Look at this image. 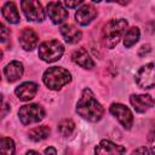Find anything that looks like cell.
<instances>
[{
    "instance_id": "6da1fadb",
    "label": "cell",
    "mask_w": 155,
    "mask_h": 155,
    "mask_svg": "<svg viewBox=\"0 0 155 155\" xmlns=\"http://www.w3.org/2000/svg\"><path fill=\"white\" fill-rule=\"evenodd\" d=\"M76 111L81 117L91 122L99 121L104 114L103 107L94 98V94L90 88H85L82 91V94L76 104Z\"/></svg>"
},
{
    "instance_id": "7a4b0ae2",
    "label": "cell",
    "mask_w": 155,
    "mask_h": 155,
    "mask_svg": "<svg viewBox=\"0 0 155 155\" xmlns=\"http://www.w3.org/2000/svg\"><path fill=\"white\" fill-rule=\"evenodd\" d=\"M128 23L126 19H111L102 29V41L108 48H114L125 34Z\"/></svg>"
},
{
    "instance_id": "3957f363",
    "label": "cell",
    "mask_w": 155,
    "mask_h": 155,
    "mask_svg": "<svg viewBox=\"0 0 155 155\" xmlns=\"http://www.w3.org/2000/svg\"><path fill=\"white\" fill-rule=\"evenodd\" d=\"M71 80V75L70 73L61 67H52L48 68L42 76V81L44 84L50 88V90H61L64 85H67L68 82H70Z\"/></svg>"
},
{
    "instance_id": "277c9868",
    "label": "cell",
    "mask_w": 155,
    "mask_h": 155,
    "mask_svg": "<svg viewBox=\"0 0 155 155\" xmlns=\"http://www.w3.org/2000/svg\"><path fill=\"white\" fill-rule=\"evenodd\" d=\"M63 52L64 47L58 40H47L39 46V57L44 62H56L63 56Z\"/></svg>"
},
{
    "instance_id": "5b68a950",
    "label": "cell",
    "mask_w": 155,
    "mask_h": 155,
    "mask_svg": "<svg viewBox=\"0 0 155 155\" xmlns=\"http://www.w3.org/2000/svg\"><path fill=\"white\" fill-rule=\"evenodd\" d=\"M18 116L23 125H30L41 121L45 117V110L39 104H27L18 110Z\"/></svg>"
},
{
    "instance_id": "8992f818",
    "label": "cell",
    "mask_w": 155,
    "mask_h": 155,
    "mask_svg": "<svg viewBox=\"0 0 155 155\" xmlns=\"http://www.w3.org/2000/svg\"><path fill=\"white\" fill-rule=\"evenodd\" d=\"M21 7L28 21L42 22L45 13L39 0H21Z\"/></svg>"
},
{
    "instance_id": "52a82bcc",
    "label": "cell",
    "mask_w": 155,
    "mask_h": 155,
    "mask_svg": "<svg viewBox=\"0 0 155 155\" xmlns=\"http://www.w3.org/2000/svg\"><path fill=\"white\" fill-rule=\"evenodd\" d=\"M110 113L117 119V121L126 128L130 130L132 124H133V115L131 113V110L120 103H113L110 107Z\"/></svg>"
},
{
    "instance_id": "ba28073f",
    "label": "cell",
    "mask_w": 155,
    "mask_h": 155,
    "mask_svg": "<svg viewBox=\"0 0 155 155\" xmlns=\"http://www.w3.org/2000/svg\"><path fill=\"white\" fill-rule=\"evenodd\" d=\"M136 82L140 88L154 87V64L149 63L142 67L136 74Z\"/></svg>"
},
{
    "instance_id": "9c48e42d",
    "label": "cell",
    "mask_w": 155,
    "mask_h": 155,
    "mask_svg": "<svg viewBox=\"0 0 155 155\" xmlns=\"http://www.w3.org/2000/svg\"><path fill=\"white\" fill-rule=\"evenodd\" d=\"M47 15L54 24H59L68 18V11L59 1H51L47 4Z\"/></svg>"
},
{
    "instance_id": "30bf717a",
    "label": "cell",
    "mask_w": 155,
    "mask_h": 155,
    "mask_svg": "<svg viewBox=\"0 0 155 155\" xmlns=\"http://www.w3.org/2000/svg\"><path fill=\"white\" fill-rule=\"evenodd\" d=\"M97 16V10L92 5H82L78 8L75 13V19L80 25H87L90 24Z\"/></svg>"
},
{
    "instance_id": "8fae6325",
    "label": "cell",
    "mask_w": 155,
    "mask_h": 155,
    "mask_svg": "<svg viewBox=\"0 0 155 155\" xmlns=\"http://www.w3.org/2000/svg\"><path fill=\"white\" fill-rule=\"evenodd\" d=\"M38 42H39L38 34L31 28H25L19 34V44L22 48H24L25 51L34 50L38 46Z\"/></svg>"
},
{
    "instance_id": "7c38bea8",
    "label": "cell",
    "mask_w": 155,
    "mask_h": 155,
    "mask_svg": "<svg viewBox=\"0 0 155 155\" xmlns=\"http://www.w3.org/2000/svg\"><path fill=\"white\" fill-rule=\"evenodd\" d=\"M130 102L134 110L138 113H144L154 105V101L149 94H132Z\"/></svg>"
},
{
    "instance_id": "4fadbf2b",
    "label": "cell",
    "mask_w": 155,
    "mask_h": 155,
    "mask_svg": "<svg viewBox=\"0 0 155 155\" xmlns=\"http://www.w3.org/2000/svg\"><path fill=\"white\" fill-rule=\"evenodd\" d=\"M36 92H38V85L35 82H29V81L23 82L15 90L16 96L19 98V101H23V102L33 99Z\"/></svg>"
},
{
    "instance_id": "5bb4252c",
    "label": "cell",
    "mask_w": 155,
    "mask_h": 155,
    "mask_svg": "<svg viewBox=\"0 0 155 155\" xmlns=\"http://www.w3.org/2000/svg\"><path fill=\"white\" fill-rule=\"evenodd\" d=\"M71 59H73L74 63H76L78 65H80V67H82L85 69H92L94 67L93 59L90 57L88 52L85 48H82V47L73 52Z\"/></svg>"
},
{
    "instance_id": "9a60e30c",
    "label": "cell",
    "mask_w": 155,
    "mask_h": 155,
    "mask_svg": "<svg viewBox=\"0 0 155 155\" xmlns=\"http://www.w3.org/2000/svg\"><path fill=\"white\" fill-rule=\"evenodd\" d=\"M23 71H24V68H23V64L18 61H13L11 63H8L6 67H5V76L7 79L8 82H15L17 81L22 75H23Z\"/></svg>"
},
{
    "instance_id": "2e32d148",
    "label": "cell",
    "mask_w": 155,
    "mask_h": 155,
    "mask_svg": "<svg viewBox=\"0 0 155 155\" xmlns=\"http://www.w3.org/2000/svg\"><path fill=\"white\" fill-rule=\"evenodd\" d=\"M94 153L96 154H124L126 153V149L122 147V145H117L110 140H102L99 143V145L94 149Z\"/></svg>"
},
{
    "instance_id": "e0dca14e",
    "label": "cell",
    "mask_w": 155,
    "mask_h": 155,
    "mask_svg": "<svg viewBox=\"0 0 155 155\" xmlns=\"http://www.w3.org/2000/svg\"><path fill=\"white\" fill-rule=\"evenodd\" d=\"M61 34L64 38V40L69 44H75L78 41H80L81 39V31L73 24H64L61 28Z\"/></svg>"
},
{
    "instance_id": "ac0fdd59",
    "label": "cell",
    "mask_w": 155,
    "mask_h": 155,
    "mask_svg": "<svg viewBox=\"0 0 155 155\" xmlns=\"http://www.w3.org/2000/svg\"><path fill=\"white\" fill-rule=\"evenodd\" d=\"M2 15L4 17L6 18L7 22L12 23V24H16L19 22V13H18V10H17V6L15 5V2L12 1H7L4 6H2Z\"/></svg>"
},
{
    "instance_id": "d6986e66",
    "label": "cell",
    "mask_w": 155,
    "mask_h": 155,
    "mask_svg": "<svg viewBox=\"0 0 155 155\" xmlns=\"http://www.w3.org/2000/svg\"><path fill=\"white\" fill-rule=\"evenodd\" d=\"M48 134H50V127L46 126V125H41V126H38V127H34L28 133L29 138L33 142L44 140V139H46L48 137Z\"/></svg>"
},
{
    "instance_id": "ffe728a7",
    "label": "cell",
    "mask_w": 155,
    "mask_h": 155,
    "mask_svg": "<svg viewBox=\"0 0 155 155\" xmlns=\"http://www.w3.org/2000/svg\"><path fill=\"white\" fill-rule=\"evenodd\" d=\"M139 35H140V33H139V29L137 27H133V28L128 29L126 31L125 36H124V45H125V47L130 48L131 46H133L138 41Z\"/></svg>"
},
{
    "instance_id": "44dd1931",
    "label": "cell",
    "mask_w": 155,
    "mask_h": 155,
    "mask_svg": "<svg viewBox=\"0 0 155 155\" xmlns=\"http://www.w3.org/2000/svg\"><path fill=\"white\" fill-rule=\"evenodd\" d=\"M75 130V124L69 120V119H65V120H62L59 124H58V131L62 136L64 137H68L70 136Z\"/></svg>"
},
{
    "instance_id": "7402d4cb",
    "label": "cell",
    "mask_w": 155,
    "mask_h": 155,
    "mask_svg": "<svg viewBox=\"0 0 155 155\" xmlns=\"http://www.w3.org/2000/svg\"><path fill=\"white\" fill-rule=\"evenodd\" d=\"M0 153L7 154V155L15 154V143L11 138L8 137L0 138Z\"/></svg>"
},
{
    "instance_id": "603a6c76",
    "label": "cell",
    "mask_w": 155,
    "mask_h": 155,
    "mask_svg": "<svg viewBox=\"0 0 155 155\" xmlns=\"http://www.w3.org/2000/svg\"><path fill=\"white\" fill-rule=\"evenodd\" d=\"M8 35H10L8 28L2 22H0V42H5L8 39Z\"/></svg>"
},
{
    "instance_id": "cb8c5ba5",
    "label": "cell",
    "mask_w": 155,
    "mask_h": 155,
    "mask_svg": "<svg viewBox=\"0 0 155 155\" xmlns=\"http://www.w3.org/2000/svg\"><path fill=\"white\" fill-rule=\"evenodd\" d=\"M81 1H82V0H64V4L67 5V7L73 8V7L78 6V5H79Z\"/></svg>"
},
{
    "instance_id": "d4e9b609",
    "label": "cell",
    "mask_w": 155,
    "mask_h": 155,
    "mask_svg": "<svg viewBox=\"0 0 155 155\" xmlns=\"http://www.w3.org/2000/svg\"><path fill=\"white\" fill-rule=\"evenodd\" d=\"M150 51H151V48H150V45H143V46L140 47V50L138 51V54H139V56H144V54L149 53Z\"/></svg>"
},
{
    "instance_id": "484cf974",
    "label": "cell",
    "mask_w": 155,
    "mask_h": 155,
    "mask_svg": "<svg viewBox=\"0 0 155 155\" xmlns=\"http://www.w3.org/2000/svg\"><path fill=\"white\" fill-rule=\"evenodd\" d=\"M133 153L136 154V153H143V154H151V151H149L147 148H138V149H136V150H133Z\"/></svg>"
},
{
    "instance_id": "4316f807",
    "label": "cell",
    "mask_w": 155,
    "mask_h": 155,
    "mask_svg": "<svg viewBox=\"0 0 155 155\" xmlns=\"http://www.w3.org/2000/svg\"><path fill=\"white\" fill-rule=\"evenodd\" d=\"M107 1H109V2H119V4H121V5H126V4H128L131 0H107Z\"/></svg>"
},
{
    "instance_id": "83f0119b",
    "label": "cell",
    "mask_w": 155,
    "mask_h": 155,
    "mask_svg": "<svg viewBox=\"0 0 155 155\" xmlns=\"http://www.w3.org/2000/svg\"><path fill=\"white\" fill-rule=\"evenodd\" d=\"M45 154H57V150L54 148H47L45 149Z\"/></svg>"
},
{
    "instance_id": "f1b7e54d",
    "label": "cell",
    "mask_w": 155,
    "mask_h": 155,
    "mask_svg": "<svg viewBox=\"0 0 155 155\" xmlns=\"http://www.w3.org/2000/svg\"><path fill=\"white\" fill-rule=\"evenodd\" d=\"M2 108V94L0 93V109Z\"/></svg>"
},
{
    "instance_id": "f546056e",
    "label": "cell",
    "mask_w": 155,
    "mask_h": 155,
    "mask_svg": "<svg viewBox=\"0 0 155 155\" xmlns=\"http://www.w3.org/2000/svg\"><path fill=\"white\" fill-rule=\"evenodd\" d=\"M1 58H2V51L0 50V61H1Z\"/></svg>"
},
{
    "instance_id": "4dcf8cb0",
    "label": "cell",
    "mask_w": 155,
    "mask_h": 155,
    "mask_svg": "<svg viewBox=\"0 0 155 155\" xmlns=\"http://www.w3.org/2000/svg\"><path fill=\"white\" fill-rule=\"evenodd\" d=\"M92 1H94V2H99V1H102V0H92Z\"/></svg>"
},
{
    "instance_id": "1f68e13d",
    "label": "cell",
    "mask_w": 155,
    "mask_h": 155,
    "mask_svg": "<svg viewBox=\"0 0 155 155\" xmlns=\"http://www.w3.org/2000/svg\"><path fill=\"white\" fill-rule=\"evenodd\" d=\"M0 79H1V74H0Z\"/></svg>"
}]
</instances>
